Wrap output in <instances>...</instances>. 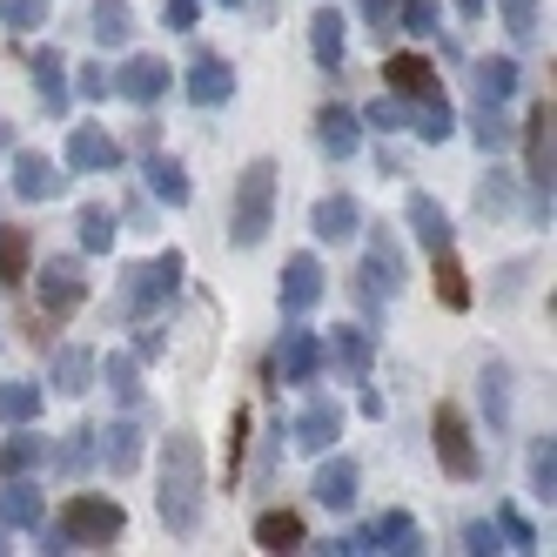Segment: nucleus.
<instances>
[{
  "instance_id": "nucleus-32",
  "label": "nucleus",
  "mask_w": 557,
  "mask_h": 557,
  "mask_svg": "<svg viewBox=\"0 0 557 557\" xmlns=\"http://www.w3.org/2000/svg\"><path fill=\"white\" fill-rule=\"evenodd\" d=\"M41 417V383H0V423H34Z\"/></svg>"
},
{
  "instance_id": "nucleus-5",
  "label": "nucleus",
  "mask_w": 557,
  "mask_h": 557,
  "mask_svg": "<svg viewBox=\"0 0 557 557\" xmlns=\"http://www.w3.org/2000/svg\"><path fill=\"white\" fill-rule=\"evenodd\" d=\"M315 370H323V336L302 330V315H289V330L269 349V383H315Z\"/></svg>"
},
{
  "instance_id": "nucleus-53",
  "label": "nucleus",
  "mask_w": 557,
  "mask_h": 557,
  "mask_svg": "<svg viewBox=\"0 0 557 557\" xmlns=\"http://www.w3.org/2000/svg\"><path fill=\"white\" fill-rule=\"evenodd\" d=\"M457 14H463V21H476V14H491V0H457Z\"/></svg>"
},
{
  "instance_id": "nucleus-22",
  "label": "nucleus",
  "mask_w": 557,
  "mask_h": 557,
  "mask_svg": "<svg viewBox=\"0 0 557 557\" xmlns=\"http://www.w3.org/2000/svg\"><path fill=\"white\" fill-rule=\"evenodd\" d=\"M0 484H8V491H0V517H8V531H34V524H41V491H34L27 476H0Z\"/></svg>"
},
{
  "instance_id": "nucleus-52",
  "label": "nucleus",
  "mask_w": 557,
  "mask_h": 557,
  "mask_svg": "<svg viewBox=\"0 0 557 557\" xmlns=\"http://www.w3.org/2000/svg\"><path fill=\"white\" fill-rule=\"evenodd\" d=\"M82 95H108V67H88L82 74Z\"/></svg>"
},
{
  "instance_id": "nucleus-46",
  "label": "nucleus",
  "mask_w": 557,
  "mask_h": 557,
  "mask_svg": "<svg viewBox=\"0 0 557 557\" xmlns=\"http://www.w3.org/2000/svg\"><path fill=\"white\" fill-rule=\"evenodd\" d=\"M370 122H376V128H404V122H410V108H404V95H383V101L370 108Z\"/></svg>"
},
{
  "instance_id": "nucleus-24",
  "label": "nucleus",
  "mask_w": 557,
  "mask_h": 557,
  "mask_svg": "<svg viewBox=\"0 0 557 557\" xmlns=\"http://www.w3.org/2000/svg\"><path fill=\"white\" fill-rule=\"evenodd\" d=\"M256 544L262 550H302V517L296 510H262L256 517Z\"/></svg>"
},
{
  "instance_id": "nucleus-28",
  "label": "nucleus",
  "mask_w": 557,
  "mask_h": 557,
  "mask_svg": "<svg viewBox=\"0 0 557 557\" xmlns=\"http://www.w3.org/2000/svg\"><path fill=\"white\" fill-rule=\"evenodd\" d=\"M470 74H476V95H484V101H504V95L517 88V61H510V54H484Z\"/></svg>"
},
{
  "instance_id": "nucleus-3",
  "label": "nucleus",
  "mask_w": 557,
  "mask_h": 557,
  "mask_svg": "<svg viewBox=\"0 0 557 557\" xmlns=\"http://www.w3.org/2000/svg\"><path fill=\"white\" fill-rule=\"evenodd\" d=\"M122 524H128V510L114 504V497H95V491H82V497H67L61 504V524H54V544L48 550H61V544H114L122 537Z\"/></svg>"
},
{
  "instance_id": "nucleus-19",
  "label": "nucleus",
  "mask_w": 557,
  "mask_h": 557,
  "mask_svg": "<svg viewBox=\"0 0 557 557\" xmlns=\"http://www.w3.org/2000/svg\"><path fill=\"white\" fill-rule=\"evenodd\" d=\"M524 169H531V188L544 195V209H550V101L531 108V128H524Z\"/></svg>"
},
{
  "instance_id": "nucleus-41",
  "label": "nucleus",
  "mask_w": 557,
  "mask_h": 557,
  "mask_svg": "<svg viewBox=\"0 0 557 557\" xmlns=\"http://www.w3.org/2000/svg\"><path fill=\"white\" fill-rule=\"evenodd\" d=\"M531 484H537V497L550 504V491H557V450H550V436L531 450Z\"/></svg>"
},
{
  "instance_id": "nucleus-44",
  "label": "nucleus",
  "mask_w": 557,
  "mask_h": 557,
  "mask_svg": "<svg viewBox=\"0 0 557 557\" xmlns=\"http://www.w3.org/2000/svg\"><path fill=\"white\" fill-rule=\"evenodd\" d=\"M396 21L410 34H436V0H396Z\"/></svg>"
},
{
  "instance_id": "nucleus-16",
  "label": "nucleus",
  "mask_w": 557,
  "mask_h": 557,
  "mask_svg": "<svg viewBox=\"0 0 557 557\" xmlns=\"http://www.w3.org/2000/svg\"><path fill=\"white\" fill-rule=\"evenodd\" d=\"M315 504H323V510H349L356 504V491H363V470H356L349 457H330L323 450V470H315Z\"/></svg>"
},
{
  "instance_id": "nucleus-17",
  "label": "nucleus",
  "mask_w": 557,
  "mask_h": 557,
  "mask_svg": "<svg viewBox=\"0 0 557 557\" xmlns=\"http://www.w3.org/2000/svg\"><path fill=\"white\" fill-rule=\"evenodd\" d=\"M383 82H389V95H404V101L444 95V88H436V67H430L423 54H389V61H383Z\"/></svg>"
},
{
  "instance_id": "nucleus-30",
  "label": "nucleus",
  "mask_w": 557,
  "mask_h": 557,
  "mask_svg": "<svg viewBox=\"0 0 557 557\" xmlns=\"http://www.w3.org/2000/svg\"><path fill=\"white\" fill-rule=\"evenodd\" d=\"M88 376H95V356L67 343V349L54 356V389H61V396H82V389H88Z\"/></svg>"
},
{
  "instance_id": "nucleus-4",
  "label": "nucleus",
  "mask_w": 557,
  "mask_h": 557,
  "mask_svg": "<svg viewBox=\"0 0 557 557\" xmlns=\"http://www.w3.org/2000/svg\"><path fill=\"white\" fill-rule=\"evenodd\" d=\"M182 289V249H169V256H154V262H141V269H128L122 275V315H154L169 296Z\"/></svg>"
},
{
  "instance_id": "nucleus-43",
  "label": "nucleus",
  "mask_w": 557,
  "mask_h": 557,
  "mask_svg": "<svg viewBox=\"0 0 557 557\" xmlns=\"http://www.w3.org/2000/svg\"><path fill=\"white\" fill-rule=\"evenodd\" d=\"M497 524H504V537H510V550H537V531L517 517V504H497Z\"/></svg>"
},
{
  "instance_id": "nucleus-45",
  "label": "nucleus",
  "mask_w": 557,
  "mask_h": 557,
  "mask_svg": "<svg viewBox=\"0 0 557 557\" xmlns=\"http://www.w3.org/2000/svg\"><path fill=\"white\" fill-rule=\"evenodd\" d=\"M162 21H169V34H188L202 21V0H162Z\"/></svg>"
},
{
  "instance_id": "nucleus-42",
  "label": "nucleus",
  "mask_w": 557,
  "mask_h": 557,
  "mask_svg": "<svg viewBox=\"0 0 557 557\" xmlns=\"http://www.w3.org/2000/svg\"><path fill=\"white\" fill-rule=\"evenodd\" d=\"M476 141H484V148H504V141H510V122L497 114V101L476 108Z\"/></svg>"
},
{
  "instance_id": "nucleus-11",
  "label": "nucleus",
  "mask_w": 557,
  "mask_h": 557,
  "mask_svg": "<svg viewBox=\"0 0 557 557\" xmlns=\"http://www.w3.org/2000/svg\"><path fill=\"white\" fill-rule=\"evenodd\" d=\"M67 169H82V175H108V169H122V148H114V135H108V128L74 122V128H67Z\"/></svg>"
},
{
  "instance_id": "nucleus-39",
  "label": "nucleus",
  "mask_w": 557,
  "mask_h": 557,
  "mask_svg": "<svg viewBox=\"0 0 557 557\" xmlns=\"http://www.w3.org/2000/svg\"><path fill=\"white\" fill-rule=\"evenodd\" d=\"M21 275H27V235L0 228V283H21Z\"/></svg>"
},
{
  "instance_id": "nucleus-34",
  "label": "nucleus",
  "mask_w": 557,
  "mask_h": 557,
  "mask_svg": "<svg viewBox=\"0 0 557 557\" xmlns=\"http://www.w3.org/2000/svg\"><path fill=\"white\" fill-rule=\"evenodd\" d=\"M101 376H108V389L122 396V404H141V370H135V356H122V349H114L108 363H101Z\"/></svg>"
},
{
  "instance_id": "nucleus-26",
  "label": "nucleus",
  "mask_w": 557,
  "mask_h": 557,
  "mask_svg": "<svg viewBox=\"0 0 557 557\" xmlns=\"http://www.w3.org/2000/svg\"><path fill=\"white\" fill-rule=\"evenodd\" d=\"M430 262H436V302H444V309H470V283H463V262H457L450 249H430Z\"/></svg>"
},
{
  "instance_id": "nucleus-37",
  "label": "nucleus",
  "mask_w": 557,
  "mask_h": 557,
  "mask_svg": "<svg viewBox=\"0 0 557 557\" xmlns=\"http://www.w3.org/2000/svg\"><path fill=\"white\" fill-rule=\"evenodd\" d=\"M82 249L88 256H108L114 249V215L108 209H82Z\"/></svg>"
},
{
  "instance_id": "nucleus-23",
  "label": "nucleus",
  "mask_w": 557,
  "mask_h": 557,
  "mask_svg": "<svg viewBox=\"0 0 557 557\" xmlns=\"http://www.w3.org/2000/svg\"><path fill=\"white\" fill-rule=\"evenodd\" d=\"M410 228L423 249H450V215L436 209V195H410Z\"/></svg>"
},
{
  "instance_id": "nucleus-10",
  "label": "nucleus",
  "mask_w": 557,
  "mask_h": 557,
  "mask_svg": "<svg viewBox=\"0 0 557 557\" xmlns=\"http://www.w3.org/2000/svg\"><path fill=\"white\" fill-rule=\"evenodd\" d=\"M336 436H343V404L336 396H309L302 417H296V450L323 457V450H336Z\"/></svg>"
},
{
  "instance_id": "nucleus-33",
  "label": "nucleus",
  "mask_w": 557,
  "mask_h": 557,
  "mask_svg": "<svg viewBox=\"0 0 557 557\" xmlns=\"http://www.w3.org/2000/svg\"><path fill=\"white\" fill-rule=\"evenodd\" d=\"M417 135H423V141H450V135H457V108H450L444 95L417 101Z\"/></svg>"
},
{
  "instance_id": "nucleus-6",
  "label": "nucleus",
  "mask_w": 557,
  "mask_h": 557,
  "mask_svg": "<svg viewBox=\"0 0 557 557\" xmlns=\"http://www.w3.org/2000/svg\"><path fill=\"white\" fill-rule=\"evenodd\" d=\"M430 436H436V463H444L457 484H470L476 470H484V457H476V444H470V423H463V410L457 404H436V417H430Z\"/></svg>"
},
{
  "instance_id": "nucleus-8",
  "label": "nucleus",
  "mask_w": 557,
  "mask_h": 557,
  "mask_svg": "<svg viewBox=\"0 0 557 557\" xmlns=\"http://www.w3.org/2000/svg\"><path fill=\"white\" fill-rule=\"evenodd\" d=\"M323 363H336V376H343V383H370V363H376V343H370V330L336 323V330L323 336Z\"/></svg>"
},
{
  "instance_id": "nucleus-27",
  "label": "nucleus",
  "mask_w": 557,
  "mask_h": 557,
  "mask_svg": "<svg viewBox=\"0 0 557 557\" xmlns=\"http://www.w3.org/2000/svg\"><path fill=\"white\" fill-rule=\"evenodd\" d=\"M309 48H315L323 67H343V14L336 8H323V14L309 21Z\"/></svg>"
},
{
  "instance_id": "nucleus-20",
  "label": "nucleus",
  "mask_w": 557,
  "mask_h": 557,
  "mask_svg": "<svg viewBox=\"0 0 557 557\" xmlns=\"http://www.w3.org/2000/svg\"><path fill=\"white\" fill-rule=\"evenodd\" d=\"M309 228L323 235V243H349V235L363 228V209H356V195H323L315 215H309Z\"/></svg>"
},
{
  "instance_id": "nucleus-40",
  "label": "nucleus",
  "mask_w": 557,
  "mask_h": 557,
  "mask_svg": "<svg viewBox=\"0 0 557 557\" xmlns=\"http://www.w3.org/2000/svg\"><path fill=\"white\" fill-rule=\"evenodd\" d=\"M504 27H510V41H537V0H504Z\"/></svg>"
},
{
  "instance_id": "nucleus-50",
  "label": "nucleus",
  "mask_w": 557,
  "mask_h": 557,
  "mask_svg": "<svg viewBox=\"0 0 557 557\" xmlns=\"http://www.w3.org/2000/svg\"><path fill=\"white\" fill-rule=\"evenodd\" d=\"M463 544H470L476 557H484V550H497V537H491V524H470V531H463Z\"/></svg>"
},
{
  "instance_id": "nucleus-12",
  "label": "nucleus",
  "mask_w": 557,
  "mask_h": 557,
  "mask_svg": "<svg viewBox=\"0 0 557 557\" xmlns=\"http://www.w3.org/2000/svg\"><path fill=\"white\" fill-rule=\"evenodd\" d=\"M114 95L135 101V108H154V101L169 95V61H148V54L122 61V67H114Z\"/></svg>"
},
{
  "instance_id": "nucleus-49",
  "label": "nucleus",
  "mask_w": 557,
  "mask_h": 557,
  "mask_svg": "<svg viewBox=\"0 0 557 557\" xmlns=\"http://www.w3.org/2000/svg\"><path fill=\"white\" fill-rule=\"evenodd\" d=\"M243 444H249V410H235V436H228V476L243 463Z\"/></svg>"
},
{
  "instance_id": "nucleus-13",
  "label": "nucleus",
  "mask_w": 557,
  "mask_h": 557,
  "mask_svg": "<svg viewBox=\"0 0 557 557\" xmlns=\"http://www.w3.org/2000/svg\"><path fill=\"white\" fill-rule=\"evenodd\" d=\"M404 289V249H396V235H370V256H363V296H396Z\"/></svg>"
},
{
  "instance_id": "nucleus-18",
  "label": "nucleus",
  "mask_w": 557,
  "mask_h": 557,
  "mask_svg": "<svg viewBox=\"0 0 557 557\" xmlns=\"http://www.w3.org/2000/svg\"><path fill=\"white\" fill-rule=\"evenodd\" d=\"M228 95H235V67L222 54H195V67H188V101L195 108H222Z\"/></svg>"
},
{
  "instance_id": "nucleus-14",
  "label": "nucleus",
  "mask_w": 557,
  "mask_h": 557,
  "mask_svg": "<svg viewBox=\"0 0 557 557\" xmlns=\"http://www.w3.org/2000/svg\"><path fill=\"white\" fill-rule=\"evenodd\" d=\"M315 302H323V262L302 249L283 262V315H309Z\"/></svg>"
},
{
  "instance_id": "nucleus-47",
  "label": "nucleus",
  "mask_w": 557,
  "mask_h": 557,
  "mask_svg": "<svg viewBox=\"0 0 557 557\" xmlns=\"http://www.w3.org/2000/svg\"><path fill=\"white\" fill-rule=\"evenodd\" d=\"M484 410H491V423H504V363L484 370Z\"/></svg>"
},
{
  "instance_id": "nucleus-38",
  "label": "nucleus",
  "mask_w": 557,
  "mask_h": 557,
  "mask_svg": "<svg viewBox=\"0 0 557 557\" xmlns=\"http://www.w3.org/2000/svg\"><path fill=\"white\" fill-rule=\"evenodd\" d=\"M95 8H101V14H95V34H101V41H108V48L128 41V27H135V21H128V0H95Z\"/></svg>"
},
{
  "instance_id": "nucleus-7",
  "label": "nucleus",
  "mask_w": 557,
  "mask_h": 557,
  "mask_svg": "<svg viewBox=\"0 0 557 557\" xmlns=\"http://www.w3.org/2000/svg\"><path fill=\"white\" fill-rule=\"evenodd\" d=\"M336 550H396V557H410V550H423V531H417L410 510H383L370 531L336 537Z\"/></svg>"
},
{
  "instance_id": "nucleus-15",
  "label": "nucleus",
  "mask_w": 557,
  "mask_h": 557,
  "mask_svg": "<svg viewBox=\"0 0 557 557\" xmlns=\"http://www.w3.org/2000/svg\"><path fill=\"white\" fill-rule=\"evenodd\" d=\"M315 141H323V154H330V162H349V154H356V141H363V122H356V108H343V101L315 108Z\"/></svg>"
},
{
  "instance_id": "nucleus-55",
  "label": "nucleus",
  "mask_w": 557,
  "mask_h": 557,
  "mask_svg": "<svg viewBox=\"0 0 557 557\" xmlns=\"http://www.w3.org/2000/svg\"><path fill=\"white\" fill-rule=\"evenodd\" d=\"M222 8H249V0H222Z\"/></svg>"
},
{
  "instance_id": "nucleus-36",
  "label": "nucleus",
  "mask_w": 557,
  "mask_h": 557,
  "mask_svg": "<svg viewBox=\"0 0 557 557\" xmlns=\"http://www.w3.org/2000/svg\"><path fill=\"white\" fill-rule=\"evenodd\" d=\"M34 457H41V436H8L0 444V476H27Z\"/></svg>"
},
{
  "instance_id": "nucleus-35",
  "label": "nucleus",
  "mask_w": 557,
  "mask_h": 557,
  "mask_svg": "<svg viewBox=\"0 0 557 557\" xmlns=\"http://www.w3.org/2000/svg\"><path fill=\"white\" fill-rule=\"evenodd\" d=\"M48 21V0H0V27L8 34H34Z\"/></svg>"
},
{
  "instance_id": "nucleus-31",
  "label": "nucleus",
  "mask_w": 557,
  "mask_h": 557,
  "mask_svg": "<svg viewBox=\"0 0 557 557\" xmlns=\"http://www.w3.org/2000/svg\"><path fill=\"white\" fill-rule=\"evenodd\" d=\"M101 457H108L114 476H128V470L141 463V430H135V423H114V430H108V444H101Z\"/></svg>"
},
{
  "instance_id": "nucleus-48",
  "label": "nucleus",
  "mask_w": 557,
  "mask_h": 557,
  "mask_svg": "<svg viewBox=\"0 0 557 557\" xmlns=\"http://www.w3.org/2000/svg\"><path fill=\"white\" fill-rule=\"evenodd\" d=\"M88 436H95V430H67V450H61V463H67V470H82V463H88V450H95Z\"/></svg>"
},
{
  "instance_id": "nucleus-1",
  "label": "nucleus",
  "mask_w": 557,
  "mask_h": 557,
  "mask_svg": "<svg viewBox=\"0 0 557 557\" xmlns=\"http://www.w3.org/2000/svg\"><path fill=\"white\" fill-rule=\"evenodd\" d=\"M154 510L175 537L202 531V510H209V470H202V444L188 430L162 436V491H154Z\"/></svg>"
},
{
  "instance_id": "nucleus-9",
  "label": "nucleus",
  "mask_w": 557,
  "mask_h": 557,
  "mask_svg": "<svg viewBox=\"0 0 557 557\" xmlns=\"http://www.w3.org/2000/svg\"><path fill=\"white\" fill-rule=\"evenodd\" d=\"M82 296H88L82 256H54V262L41 269V309H48V315H74V309H82Z\"/></svg>"
},
{
  "instance_id": "nucleus-29",
  "label": "nucleus",
  "mask_w": 557,
  "mask_h": 557,
  "mask_svg": "<svg viewBox=\"0 0 557 557\" xmlns=\"http://www.w3.org/2000/svg\"><path fill=\"white\" fill-rule=\"evenodd\" d=\"M148 188L162 195L169 209H182V202H188V175H182V162H169V154H148Z\"/></svg>"
},
{
  "instance_id": "nucleus-54",
  "label": "nucleus",
  "mask_w": 557,
  "mask_h": 557,
  "mask_svg": "<svg viewBox=\"0 0 557 557\" xmlns=\"http://www.w3.org/2000/svg\"><path fill=\"white\" fill-rule=\"evenodd\" d=\"M0 537H8V517H0ZM0 550H8V544H0Z\"/></svg>"
},
{
  "instance_id": "nucleus-51",
  "label": "nucleus",
  "mask_w": 557,
  "mask_h": 557,
  "mask_svg": "<svg viewBox=\"0 0 557 557\" xmlns=\"http://www.w3.org/2000/svg\"><path fill=\"white\" fill-rule=\"evenodd\" d=\"M363 14H370V27H389L396 21V0H363Z\"/></svg>"
},
{
  "instance_id": "nucleus-21",
  "label": "nucleus",
  "mask_w": 557,
  "mask_h": 557,
  "mask_svg": "<svg viewBox=\"0 0 557 557\" xmlns=\"http://www.w3.org/2000/svg\"><path fill=\"white\" fill-rule=\"evenodd\" d=\"M14 195L21 202H48V195H61V169L48 162V154H14Z\"/></svg>"
},
{
  "instance_id": "nucleus-25",
  "label": "nucleus",
  "mask_w": 557,
  "mask_h": 557,
  "mask_svg": "<svg viewBox=\"0 0 557 557\" xmlns=\"http://www.w3.org/2000/svg\"><path fill=\"white\" fill-rule=\"evenodd\" d=\"M27 67H34V88H41V101L61 114V108H67V67H61V54L41 48V54H27Z\"/></svg>"
},
{
  "instance_id": "nucleus-2",
  "label": "nucleus",
  "mask_w": 557,
  "mask_h": 557,
  "mask_svg": "<svg viewBox=\"0 0 557 557\" xmlns=\"http://www.w3.org/2000/svg\"><path fill=\"white\" fill-rule=\"evenodd\" d=\"M275 222V162H249L243 182H235V215H228V243L256 249Z\"/></svg>"
}]
</instances>
